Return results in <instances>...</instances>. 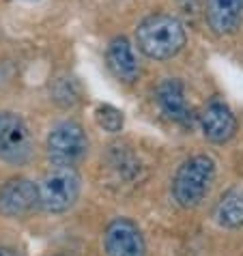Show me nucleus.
Returning <instances> with one entry per match:
<instances>
[{
	"instance_id": "9",
	"label": "nucleus",
	"mask_w": 243,
	"mask_h": 256,
	"mask_svg": "<svg viewBox=\"0 0 243 256\" xmlns=\"http://www.w3.org/2000/svg\"><path fill=\"white\" fill-rule=\"evenodd\" d=\"M155 99L160 104L162 112L166 114L170 120H174L178 125H192V108L188 106V99H185V86L181 80H164L155 90Z\"/></svg>"
},
{
	"instance_id": "5",
	"label": "nucleus",
	"mask_w": 243,
	"mask_h": 256,
	"mask_svg": "<svg viewBox=\"0 0 243 256\" xmlns=\"http://www.w3.org/2000/svg\"><path fill=\"white\" fill-rule=\"evenodd\" d=\"M32 158V136L24 118L16 112H0V160L24 166Z\"/></svg>"
},
{
	"instance_id": "15",
	"label": "nucleus",
	"mask_w": 243,
	"mask_h": 256,
	"mask_svg": "<svg viewBox=\"0 0 243 256\" xmlns=\"http://www.w3.org/2000/svg\"><path fill=\"white\" fill-rule=\"evenodd\" d=\"M0 256H22V254H20V250H16V248H11V246H0Z\"/></svg>"
},
{
	"instance_id": "10",
	"label": "nucleus",
	"mask_w": 243,
	"mask_h": 256,
	"mask_svg": "<svg viewBox=\"0 0 243 256\" xmlns=\"http://www.w3.org/2000/svg\"><path fill=\"white\" fill-rule=\"evenodd\" d=\"M106 62H108L110 71L114 78H118L120 82H136L140 76V62L136 58V52L132 44L125 37H114L108 50H106Z\"/></svg>"
},
{
	"instance_id": "11",
	"label": "nucleus",
	"mask_w": 243,
	"mask_h": 256,
	"mask_svg": "<svg viewBox=\"0 0 243 256\" xmlns=\"http://www.w3.org/2000/svg\"><path fill=\"white\" fill-rule=\"evenodd\" d=\"M204 18H206V24H209L211 32L220 34V37L230 34L241 24L243 0H206Z\"/></svg>"
},
{
	"instance_id": "16",
	"label": "nucleus",
	"mask_w": 243,
	"mask_h": 256,
	"mask_svg": "<svg viewBox=\"0 0 243 256\" xmlns=\"http://www.w3.org/2000/svg\"><path fill=\"white\" fill-rule=\"evenodd\" d=\"M22 2H37V0H22Z\"/></svg>"
},
{
	"instance_id": "7",
	"label": "nucleus",
	"mask_w": 243,
	"mask_h": 256,
	"mask_svg": "<svg viewBox=\"0 0 243 256\" xmlns=\"http://www.w3.org/2000/svg\"><path fill=\"white\" fill-rule=\"evenodd\" d=\"M39 207L37 186L24 176H13L0 186V213L6 218H24Z\"/></svg>"
},
{
	"instance_id": "14",
	"label": "nucleus",
	"mask_w": 243,
	"mask_h": 256,
	"mask_svg": "<svg viewBox=\"0 0 243 256\" xmlns=\"http://www.w3.org/2000/svg\"><path fill=\"white\" fill-rule=\"evenodd\" d=\"M54 99L58 102L60 106H74L78 102V90H76V82L71 80H58L54 86Z\"/></svg>"
},
{
	"instance_id": "8",
	"label": "nucleus",
	"mask_w": 243,
	"mask_h": 256,
	"mask_svg": "<svg viewBox=\"0 0 243 256\" xmlns=\"http://www.w3.org/2000/svg\"><path fill=\"white\" fill-rule=\"evenodd\" d=\"M198 120L202 136L209 142H216V144L228 142L237 132V118H234L232 110L222 99H211L204 106V110L200 112Z\"/></svg>"
},
{
	"instance_id": "1",
	"label": "nucleus",
	"mask_w": 243,
	"mask_h": 256,
	"mask_svg": "<svg viewBox=\"0 0 243 256\" xmlns=\"http://www.w3.org/2000/svg\"><path fill=\"white\" fill-rule=\"evenodd\" d=\"M188 32L181 20L166 13H155L142 20L136 28V44L144 56L153 60H168L183 50Z\"/></svg>"
},
{
	"instance_id": "13",
	"label": "nucleus",
	"mask_w": 243,
	"mask_h": 256,
	"mask_svg": "<svg viewBox=\"0 0 243 256\" xmlns=\"http://www.w3.org/2000/svg\"><path fill=\"white\" fill-rule=\"evenodd\" d=\"M95 120H97V125L102 127V130L110 132V134L120 132V130H123V123H125L123 112L116 110L114 106H108V104L97 106V110H95Z\"/></svg>"
},
{
	"instance_id": "2",
	"label": "nucleus",
	"mask_w": 243,
	"mask_h": 256,
	"mask_svg": "<svg viewBox=\"0 0 243 256\" xmlns=\"http://www.w3.org/2000/svg\"><path fill=\"white\" fill-rule=\"evenodd\" d=\"M216 181V160L206 153L192 155L178 166L172 179V196L185 209L198 207Z\"/></svg>"
},
{
	"instance_id": "6",
	"label": "nucleus",
	"mask_w": 243,
	"mask_h": 256,
	"mask_svg": "<svg viewBox=\"0 0 243 256\" xmlns=\"http://www.w3.org/2000/svg\"><path fill=\"white\" fill-rule=\"evenodd\" d=\"M104 248L108 256H146L144 237L127 218H116L106 226Z\"/></svg>"
},
{
	"instance_id": "17",
	"label": "nucleus",
	"mask_w": 243,
	"mask_h": 256,
	"mask_svg": "<svg viewBox=\"0 0 243 256\" xmlns=\"http://www.w3.org/2000/svg\"><path fill=\"white\" fill-rule=\"evenodd\" d=\"M54 256H69V254H54Z\"/></svg>"
},
{
	"instance_id": "12",
	"label": "nucleus",
	"mask_w": 243,
	"mask_h": 256,
	"mask_svg": "<svg viewBox=\"0 0 243 256\" xmlns=\"http://www.w3.org/2000/svg\"><path fill=\"white\" fill-rule=\"evenodd\" d=\"M213 218L224 228H237L243 224V186H234L222 194Z\"/></svg>"
},
{
	"instance_id": "3",
	"label": "nucleus",
	"mask_w": 243,
	"mask_h": 256,
	"mask_svg": "<svg viewBox=\"0 0 243 256\" xmlns=\"http://www.w3.org/2000/svg\"><path fill=\"white\" fill-rule=\"evenodd\" d=\"M80 174L76 172V168L54 166L37 186L39 207L48 213L69 211L80 196Z\"/></svg>"
},
{
	"instance_id": "4",
	"label": "nucleus",
	"mask_w": 243,
	"mask_h": 256,
	"mask_svg": "<svg viewBox=\"0 0 243 256\" xmlns=\"http://www.w3.org/2000/svg\"><path fill=\"white\" fill-rule=\"evenodd\" d=\"M88 151V136L84 127L76 120H60L52 127L46 142V153L52 166H69L74 168L78 162L84 160Z\"/></svg>"
}]
</instances>
